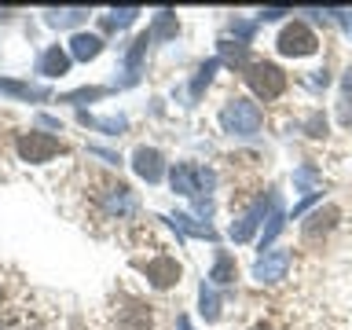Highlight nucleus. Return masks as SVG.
<instances>
[{
  "label": "nucleus",
  "mask_w": 352,
  "mask_h": 330,
  "mask_svg": "<svg viewBox=\"0 0 352 330\" xmlns=\"http://www.w3.org/2000/svg\"><path fill=\"white\" fill-rule=\"evenodd\" d=\"M264 125V114H261V107L253 103V99L246 96H235V99H228L224 110H220V129L228 132V136H242V140H250V136H257Z\"/></svg>",
  "instance_id": "nucleus-1"
},
{
  "label": "nucleus",
  "mask_w": 352,
  "mask_h": 330,
  "mask_svg": "<svg viewBox=\"0 0 352 330\" xmlns=\"http://www.w3.org/2000/svg\"><path fill=\"white\" fill-rule=\"evenodd\" d=\"M242 77H246V85L253 88V96H257V99H279L286 92V74L275 63L257 59V63L246 66V74H242Z\"/></svg>",
  "instance_id": "nucleus-2"
},
{
  "label": "nucleus",
  "mask_w": 352,
  "mask_h": 330,
  "mask_svg": "<svg viewBox=\"0 0 352 330\" xmlns=\"http://www.w3.org/2000/svg\"><path fill=\"white\" fill-rule=\"evenodd\" d=\"M275 48H279V55H286V59H305V55H316L319 37L312 33L308 22H290V26L279 33Z\"/></svg>",
  "instance_id": "nucleus-3"
},
{
  "label": "nucleus",
  "mask_w": 352,
  "mask_h": 330,
  "mask_svg": "<svg viewBox=\"0 0 352 330\" xmlns=\"http://www.w3.org/2000/svg\"><path fill=\"white\" fill-rule=\"evenodd\" d=\"M15 151H19V158L22 162H30V165H44V162H52L55 154H63V140H55L52 132H26V136H19L15 143Z\"/></svg>",
  "instance_id": "nucleus-4"
},
{
  "label": "nucleus",
  "mask_w": 352,
  "mask_h": 330,
  "mask_svg": "<svg viewBox=\"0 0 352 330\" xmlns=\"http://www.w3.org/2000/svg\"><path fill=\"white\" fill-rule=\"evenodd\" d=\"M143 275H147V283L154 290H169V286L180 283V261L169 257V253H158V257H151L143 264Z\"/></svg>",
  "instance_id": "nucleus-5"
},
{
  "label": "nucleus",
  "mask_w": 352,
  "mask_h": 330,
  "mask_svg": "<svg viewBox=\"0 0 352 330\" xmlns=\"http://www.w3.org/2000/svg\"><path fill=\"white\" fill-rule=\"evenodd\" d=\"M132 169H136L140 180L158 184L162 176H165V158H162V151H158V147H136V151H132Z\"/></svg>",
  "instance_id": "nucleus-6"
},
{
  "label": "nucleus",
  "mask_w": 352,
  "mask_h": 330,
  "mask_svg": "<svg viewBox=\"0 0 352 330\" xmlns=\"http://www.w3.org/2000/svg\"><path fill=\"white\" fill-rule=\"evenodd\" d=\"M286 268H290V253L286 250L264 253V257L253 264V279L257 283H279V279H286Z\"/></svg>",
  "instance_id": "nucleus-7"
},
{
  "label": "nucleus",
  "mask_w": 352,
  "mask_h": 330,
  "mask_svg": "<svg viewBox=\"0 0 352 330\" xmlns=\"http://www.w3.org/2000/svg\"><path fill=\"white\" fill-rule=\"evenodd\" d=\"M268 206H272V195H268V198H261V202H253L246 213H242L235 224H231V239H235V242H250V239H253V231H257V224L264 220V213H268Z\"/></svg>",
  "instance_id": "nucleus-8"
},
{
  "label": "nucleus",
  "mask_w": 352,
  "mask_h": 330,
  "mask_svg": "<svg viewBox=\"0 0 352 330\" xmlns=\"http://www.w3.org/2000/svg\"><path fill=\"white\" fill-rule=\"evenodd\" d=\"M147 44H151V37L147 33H140L136 41L129 44V52H125V77H121V88H132L140 81V70H143V59H147Z\"/></svg>",
  "instance_id": "nucleus-9"
},
{
  "label": "nucleus",
  "mask_w": 352,
  "mask_h": 330,
  "mask_svg": "<svg viewBox=\"0 0 352 330\" xmlns=\"http://www.w3.org/2000/svg\"><path fill=\"white\" fill-rule=\"evenodd\" d=\"M66 70H70V52H63L59 44H52V48L41 52V59H37L41 77H63Z\"/></svg>",
  "instance_id": "nucleus-10"
},
{
  "label": "nucleus",
  "mask_w": 352,
  "mask_h": 330,
  "mask_svg": "<svg viewBox=\"0 0 352 330\" xmlns=\"http://www.w3.org/2000/svg\"><path fill=\"white\" fill-rule=\"evenodd\" d=\"M0 96H15V99H48V88L44 85H30V81H15V77H0Z\"/></svg>",
  "instance_id": "nucleus-11"
},
{
  "label": "nucleus",
  "mask_w": 352,
  "mask_h": 330,
  "mask_svg": "<svg viewBox=\"0 0 352 330\" xmlns=\"http://www.w3.org/2000/svg\"><path fill=\"white\" fill-rule=\"evenodd\" d=\"M99 52H103V37H99V33H74L70 37V59L88 63V59H96Z\"/></svg>",
  "instance_id": "nucleus-12"
},
{
  "label": "nucleus",
  "mask_w": 352,
  "mask_h": 330,
  "mask_svg": "<svg viewBox=\"0 0 352 330\" xmlns=\"http://www.w3.org/2000/svg\"><path fill=\"white\" fill-rule=\"evenodd\" d=\"M107 209H110V213H118V217L136 213V195H132V187H125V184L107 187Z\"/></svg>",
  "instance_id": "nucleus-13"
},
{
  "label": "nucleus",
  "mask_w": 352,
  "mask_h": 330,
  "mask_svg": "<svg viewBox=\"0 0 352 330\" xmlns=\"http://www.w3.org/2000/svg\"><path fill=\"white\" fill-rule=\"evenodd\" d=\"M334 220H338V209L334 206H323V209H316L312 217L301 224V231H305V239H319L323 231H330L334 228Z\"/></svg>",
  "instance_id": "nucleus-14"
},
{
  "label": "nucleus",
  "mask_w": 352,
  "mask_h": 330,
  "mask_svg": "<svg viewBox=\"0 0 352 330\" xmlns=\"http://www.w3.org/2000/svg\"><path fill=\"white\" fill-rule=\"evenodd\" d=\"M198 305H202L198 312H202L206 323H217V319H220V294H217L213 283H202V286H198Z\"/></svg>",
  "instance_id": "nucleus-15"
},
{
  "label": "nucleus",
  "mask_w": 352,
  "mask_h": 330,
  "mask_svg": "<svg viewBox=\"0 0 352 330\" xmlns=\"http://www.w3.org/2000/svg\"><path fill=\"white\" fill-rule=\"evenodd\" d=\"M176 30H180V22H176L173 11H158L151 22V30H147V37L151 41H169V37H176Z\"/></svg>",
  "instance_id": "nucleus-16"
},
{
  "label": "nucleus",
  "mask_w": 352,
  "mask_h": 330,
  "mask_svg": "<svg viewBox=\"0 0 352 330\" xmlns=\"http://www.w3.org/2000/svg\"><path fill=\"white\" fill-rule=\"evenodd\" d=\"M209 283L213 286H231L235 283V261H231V253H217L213 268H209Z\"/></svg>",
  "instance_id": "nucleus-17"
},
{
  "label": "nucleus",
  "mask_w": 352,
  "mask_h": 330,
  "mask_svg": "<svg viewBox=\"0 0 352 330\" xmlns=\"http://www.w3.org/2000/svg\"><path fill=\"white\" fill-rule=\"evenodd\" d=\"M279 231H283V202H279V195H272V206H268V228L261 231V250H264V246H272Z\"/></svg>",
  "instance_id": "nucleus-18"
},
{
  "label": "nucleus",
  "mask_w": 352,
  "mask_h": 330,
  "mask_svg": "<svg viewBox=\"0 0 352 330\" xmlns=\"http://www.w3.org/2000/svg\"><path fill=\"white\" fill-rule=\"evenodd\" d=\"M162 220H169V224L176 231H184V235H198V239H217V231L209 228V224H195V217H187V213H176V217H162Z\"/></svg>",
  "instance_id": "nucleus-19"
},
{
  "label": "nucleus",
  "mask_w": 352,
  "mask_h": 330,
  "mask_svg": "<svg viewBox=\"0 0 352 330\" xmlns=\"http://www.w3.org/2000/svg\"><path fill=\"white\" fill-rule=\"evenodd\" d=\"M88 19V11L85 8H66V11H44V22L55 30H63V26H77V22H85Z\"/></svg>",
  "instance_id": "nucleus-20"
},
{
  "label": "nucleus",
  "mask_w": 352,
  "mask_h": 330,
  "mask_svg": "<svg viewBox=\"0 0 352 330\" xmlns=\"http://www.w3.org/2000/svg\"><path fill=\"white\" fill-rule=\"evenodd\" d=\"M81 125L99 129V132H107V136H118V132H125L129 121H125V118H92L88 110H81Z\"/></svg>",
  "instance_id": "nucleus-21"
},
{
  "label": "nucleus",
  "mask_w": 352,
  "mask_h": 330,
  "mask_svg": "<svg viewBox=\"0 0 352 330\" xmlns=\"http://www.w3.org/2000/svg\"><path fill=\"white\" fill-rule=\"evenodd\" d=\"M217 66H220V59H209V63H202L198 66V74H195V81H191V88H187V96H191V103L198 96L209 88V81H213V74H217Z\"/></svg>",
  "instance_id": "nucleus-22"
},
{
  "label": "nucleus",
  "mask_w": 352,
  "mask_h": 330,
  "mask_svg": "<svg viewBox=\"0 0 352 330\" xmlns=\"http://www.w3.org/2000/svg\"><path fill=\"white\" fill-rule=\"evenodd\" d=\"M110 92V88H99V85H92V88H77V92H66L59 103H74V107H85V103H96V99H103Z\"/></svg>",
  "instance_id": "nucleus-23"
},
{
  "label": "nucleus",
  "mask_w": 352,
  "mask_h": 330,
  "mask_svg": "<svg viewBox=\"0 0 352 330\" xmlns=\"http://www.w3.org/2000/svg\"><path fill=\"white\" fill-rule=\"evenodd\" d=\"M338 121H341V125H352V70L345 74V85H341V99H338Z\"/></svg>",
  "instance_id": "nucleus-24"
},
{
  "label": "nucleus",
  "mask_w": 352,
  "mask_h": 330,
  "mask_svg": "<svg viewBox=\"0 0 352 330\" xmlns=\"http://www.w3.org/2000/svg\"><path fill=\"white\" fill-rule=\"evenodd\" d=\"M140 19V8H114L107 15V26L110 30H125V26H132V22Z\"/></svg>",
  "instance_id": "nucleus-25"
},
{
  "label": "nucleus",
  "mask_w": 352,
  "mask_h": 330,
  "mask_svg": "<svg viewBox=\"0 0 352 330\" xmlns=\"http://www.w3.org/2000/svg\"><path fill=\"white\" fill-rule=\"evenodd\" d=\"M305 129H308V136H316V140H319V136H327V118H323V114H312Z\"/></svg>",
  "instance_id": "nucleus-26"
},
{
  "label": "nucleus",
  "mask_w": 352,
  "mask_h": 330,
  "mask_svg": "<svg viewBox=\"0 0 352 330\" xmlns=\"http://www.w3.org/2000/svg\"><path fill=\"white\" fill-rule=\"evenodd\" d=\"M231 33H239L242 41H250L253 37V26H250V22H231Z\"/></svg>",
  "instance_id": "nucleus-27"
},
{
  "label": "nucleus",
  "mask_w": 352,
  "mask_h": 330,
  "mask_svg": "<svg viewBox=\"0 0 352 330\" xmlns=\"http://www.w3.org/2000/svg\"><path fill=\"white\" fill-rule=\"evenodd\" d=\"M88 151H92V154H99V158H103L107 165H118V162H121L118 154H110V151H103V147H88Z\"/></svg>",
  "instance_id": "nucleus-28"
},
{
  "label": "nucleus",
  "mask_w": 352,
  "mask_h": 330,
  "mask_svg": "<svg viewBox=\"0 0 352 330\" xmlns=\"http://www.w3.org/2000/svg\"><path fill=\"white\" fill-rule=\"evenodd\" d=\"M37 125H44V129H59V121H55L52 114H37Z\"/></svg>",
  "instance_id": "nucleus-29"
},
{
  "label": "nucleus",
  "mask_w": 352,
  "mask_h": 330,
  "mask_svg": "<svg viewBox=\"0 0 352 330\" xmlns=\"http://www.w3.org/2000/svg\"><path fill=\"white\" fill-rule=\"evenodd\" d=\"M279 15H286V11H279V8H268V11H261V19H264V22H275Z\"/></svg>",
  "instance_id": "nucleus-30"
},
{
  "label": "nucleus",
  "mask_w": 352,
  "mask_h": 330,
  "mask_svg": "<svg viewBox=\"0 0 352 330\" xmlns=\"http://www.w3.org/2000/svg\"><path fill=\"white\" fill-rule=\"evenodd\" d=\"M180 330H191V327H187V319H180Z\"/></svg>",
  "instance_id": "nucleus-31"
},
{
  "label": "nucleus",
  "mask_w": 352,
  "mask_h": 330,
  "mask_svg": "<svg viewBox=\"0 0 352 330\" xmlns=\"http://www.w3.org/2000/svg\"><path fill=\"white\" fill-rule=\"evenodd\" d=\"M345 22H349V30H352V15H345Z\"/></svg>",
  "instance_id": "nucleus-32"
}]
</instances>
